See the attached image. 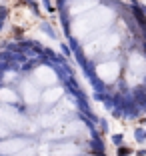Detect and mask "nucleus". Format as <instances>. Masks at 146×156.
Returning <instances> with one entry per match:
<instances>
[{"label": "nucleus", "instance_id": "20e7f679", "mask_svg": "<svg viewBox=\"0 0 146 156\" xmlns=\"http://www.w3.org/2000/svg\"><path fill=\"white\" fill-rule=\"evenodd\" d=\"M118 44H120L118 34H100V36H96V40H92V44H86V52L88 54H94V52H110Z\"/></svg>", "mask_w": 146, "mask_h": 156}, {"label": "nucleus", "instance_id": "dca6fc26", "mask_svg": "<svg viewBox=\"0 0 146 156\" xmlns=\"http://www.w3.org/2000/svg\"><path fill=\"white\" fill-rule=\"evenodd\" d=\"M8 132H10V128H6L4 124H0V136H2V138L8 136Z\"/></svg>", "mask_w": 146, "mask_h": 156}, {"label": "nucleus", "instance_id": "f257e3e1", "mask_svg": "<svg viewBox=\"0 0 146 156\" xmlns=\"http://www.w3.org/2000/svg\"><path fill=\"white\" fill-rule=\"evenodd\" d=\"M114 20V12L108 8V6H94L92 10L84 14H78L76 18L72 20V26H70V32L74 38H86L88 34L94 32H102L110 22Z\"/></svg>", "mask_w": 146, "mask_h": 156}, {"label": "nucleus", "instance_id": "2eb2a0df", "mask_svg": "<svg viewBox=\"0 0 146 156\" xmlns=\"http://www.w3.org/2000/svg\"><path fill=\"white\" fill-rule=\"evenodd\" d=\"M14 156H34V148H28V146H24L20 152H16Z\"/></svg>", "mask_w": 146, "mask_h": 156}, {"label": "nucleus", "instance_id": "0eeeda50", "mask_svg": "<svg viewBox=\"0 0 146 156\" xmlns=\"http://www.w3.org/2000/svg\"><path fill=\"white\" fill-rule=\"evenodd\" d=\"M32 76H34V80H36L38 84H42V86H52V84H56V80H58L54 68H50V66H38V68L32 72Z\"/></svg>", "mask_w": 146, "mask_h": 156}, {"label": "nucleus", "instance_id": "39448f33", "mask_svg": "<svg viewBox=\"0 0 146 156\" xmlns=\"http://www.w3.org/2000/svg\"><path fill=\"white\" fill-rule=\"evenodd\" d=\"M118 74H120V64L116 60H106V62H100V64L96 66V76L106 84L114 82L116 78H118Z\"/></svg>", "mask_w": 146, "mask_h": 156}, {"label": "nucleus", "instance_id": "1a4fd4ad", "mask_svg": "<svg viewBox=\"0 0 146 156\" xmlns=\"http://www.w3.org/2000/svg\"><path fill=\"white\" fill-rule=\"evenodd\" d=\"M64 116H66L64 110H52V112H48V114H44L40 118V126H44V128H54V126H58V124L64 122Z\"/></svg>", "mask_w": 146, "mask_h": 156}, {"label": "nucleus", "instance_id": "423d86ee", "mask_svg": "<svg viewBox=\"0 0 146 156\" xmlns=\"http://www.w3.org/2000/svg\"><path fill=\"white\" fill-rule=\"evenodd\" d=\"M84 132V122L82 120H68V122L58 124V128L50 134V138H66V136H78Z\"/></svg>", "mask_w": 146, "mask_h": 156}, {"label": "nucleus", "instance_id": "9d476101", "mask_svg": "<svg viewBox=\"0 0 146 156\" xmlns=\"http://www.w3.org/2000/svg\"><path fill=\"white\" fill-rule=\"evenodd\" d=\"M94 6H98V0H72L70 2V14L78 16V14H84L88 10H92Z\"/></svg>", "mask_w": 146, "mask_h": 156}, {"label": "nucleus", "instance_id": "9b49d317", "mask_svg": "<svg viewBox=\"0 0 146 156\" xmlns=\"http://www.w3.org/2000/svg\"><path fill=\"white\" fill-rule=\"evenodd\" d=\"M22 94H24L26 104H36V102L40 100V92H38V88L32 86L30 82H24L22 84Z\"/></svg>", "mask_w": 146, "mask_h": 156}, {"label": "nucleus", "instance_id": "ddd939ff", "mask_svg": "<svg viewBox=\"0 0 146 156\" xmlns=\"http://www.w3.org/2000/svg\"><path fill=\"white\" fill-rule=\"evenodd\" d=\"M62 94H64V90L60 86H52V88H48V90H44V94H42L40 98L50 106V104H54V102H58L60 98H62Z\"/></svg>", "mask_w": 146, "mask_h": 156}, {"label": "nucleus", "instance_id": "f8f14e48", "mask_svg": "<svg viewBox=\"0 0 146 156\" xmlns=\"http://www.w3.org/2000/svg\"><path fill=\"white\" fill-rule=\"evenodd\" d=\"M80 154V148L72 142H66V144H60V146L54 148L52 156H78Z\"/></svg>", "mask_w": 146, "mask_h": 156}, {"label": "nucleus", "instance_id": "4468645a", "mask_svg": "<svg viewBox=\"0 0 146 156\" xmlns=\"http://www.w3.org/2000/svg\"><path fill=\"white\" fill-rule=\"evenodd\" d=\"M16 100H18V96H16L14 90H10V88H0V102H4V104H14Z\"/></svg>", "mask_w": 146, "mask_h": 156}, {"label": "nucleus", "instance_id": "f03ea898", "mask_svg": "<svg viewBox=\"0 0 146 156\" xmlns=\"http://www.w3.org/2000/svg\"><path fill=\"white\" fill-rule=\"evenodd\" d=\"M0 124H4L10 130H24L28 126L26 118L10 106H0Z\"/></svg>", "mask_w": 146, "mask_h": 156}, {"label": "nucleus", "instance_id": "7ed1b4c3", "mask_svg": "<svg viewBox=\"0 0 146 156\" xmlns=\"http://www.w3.org/2000/svg\"><path fill=\"white\" fill-rule=\"evenodd\" d=\"M128 74H130V82L136 84L142 82L146 78V58L140 52H132L128 58Z\"/></svg>", "mask_w": 146, "mask_h": 156}, {"label": "nucleus", "instance_id": "6e6552de", "mask_svg": "<svg viewBox=\"0 0 146 156\" xmlns=\"http://www.w3.org/2000/svg\"><path fill=\"white\" fill-rule=\"evenodd\" d=\"M24 146H28L24 138H8L0 142V156H14L16 152H20Z\"/></svg>", "mask_w": 146, "mask_h": 156}]
</instances>
